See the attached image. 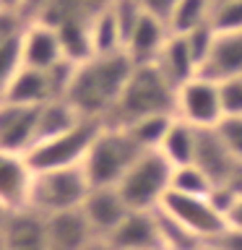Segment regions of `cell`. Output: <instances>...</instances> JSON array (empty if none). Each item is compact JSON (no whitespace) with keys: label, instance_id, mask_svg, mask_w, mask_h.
I'll return each mask as SVG.
<instances>
[{"label":"cell","instance_id":"obj_1","mask_svg":"<svg viewBox=\"0 0 242 250\" xmlns=\"http://www.w3.org/2000/svg\"><path fill=\"white\" fill-rule=\"evenodd\" d=\"M133 73V60L125 52L97 55V58L76 65V76L68 91V102L78 109L81 117L109 123L120 94Z\"/></svg>","mask_w":242,"mask_h":250},{"label":"cell","instance_id":"obj_2","mask_svg":"<svg viewBox=\"0 0 242 250\" xmlns=\"http://www.w3.org/2000/svg\"><path fill=\"white\" fill-rule=\"evenodd\" d=\"M175 104L177 89L156 68V62L133 65V73L120 94L112 120L107 125H128L148 115H175Z\"/></svg>","mask_w":242,"mask_h":250},{"label":"cell","instance_id":"obj_3","mask_svg":"<svg viewBox=\"0 0 242 250\" xmlns=\"http://www.w3.org/2000/svg\"><path fill=\"white\" fill-rule=\"evenodd\" d=\"M143 154L128 128L122 125H101L94 144L83 159V172L91 188H117L122 175L133 167V162Z\"/></svg>","mask_w":242,"mask_h":250},{"label":"cell","instance_id":"obj_4","mask_svg":"<svg viewBox=\"0 0 242 250\" xmlns=\"http://www.w3.org/2000/svg\"><path fill=\"white\" fill-rule=\"evenodd\" d=\"M169 180L172 164L161 151H143L117 183V190L130 211H154L169 193Z\"/></svg>","mask_w":242,"mask_h":250},{"label":"cell","instance_id":"obj_5","mask_svg":"<svg viewBox=\"0 0 242 250\" xmlns=\"http://www.w3.org/2000/svg\"><path fill=\"white\" fill-rule=\"evenodd\" d=\"M99 120H89L83 117L81 123H76L70 130L58 133L52 138L37 141L29 148L26 159L34 172H47V169H65V167H81L86 154L97 138V133L101 130Z\"/></svg>","mask_w":242,"mask_h":250},{"label":"cell","instance_id":"obj_6","mask_svg":"<svg viewBox=\"0 0 242 250\" xmlns=\"http://www.w3.org/2000/svg\"><path fill=\"white\" fill-rule=\"evenodd\" d=\"M89 190H91V183L86 177L83 167L34 172L29 208H34L44 216L58 214V211L81 208V203H83Z\"/></svg>","mask_w":242,"mask_h":250},{"label":"cell","instance_id":"obj_7","mask_svg":"<svg viewBox=\"0 0 242 250\" xmlns=\"http://www.w3.org/2000/svg\"><path fill=\"white\" fill-rule=\"evenodd\" d=\"M175 117L195 125V128H216L224 120L219 81L198 73L187 83H182L177 89Z\"/></svg>","mask_w":242,"mask_h":250},{"label":"cell","instance_id":"obj_8","mask_svg":"<svg viewBox=\"0 0 242 250\" xmlns=\"http://www.w3.org/2000/svg\"><path fill=\"white\" fill-rule=\"evenodd\" d=\"M159 208L203 242L214 240L216 234L226 227V219L211 206L206 195H185V193L169 190L167 195H164Z\"/></svg>","mask_w":242,"mask_h":250},{"label":"cell","instance_id":"obj_9","mask_svg":"<svg viewBox=\"0 0 242 250\" xmlns=\"http://www.w3.org/2000/svg\"><path fill=\"white\" fill-rule=\"evenodd\" d=\"M39 107L0 102V148L16 154H29L37 144Z\"/></svg>","mask_w":242,"mask_h":250},{"label":"cell","instance_id":"obj_10","mask_svg":"<svg viewBox=\"0 0 242 250\" xmlns=\"http://www.w3.org/2000/svg\"><path fill=\"white\" fill-rule=\"evenodd\" d=\"M112 250H164L159 216L154 211H128L120 227L109 234Z\"/></svg>","mask_w":242,"mask_h":250},{"label":"cell","instance_id":"obj_11","mask_svg":"<svg viewBox=\"0 0 242 250\" xmlns=\"http://www.w3.org/2000/svg\"><path fill=\"white\" fill-rule=\"evenodd\" d=\"M31 183H34V169L26 154L0 148V203L11 211L29 208Z\"/></svg>","mask_w":242,"mask_h":250},{"label":"cell","instance_id":"obj_12","mask_svg":"<svg viewBox=\"0 0 242 250\" xmlns=\"http://www.w3.org/2000/svg\"><path fill=\"white\" fill-rule=\"evenodd\" d=\"M81 211L86 216V222L91 224V229L97 237L107 240L112 234L120 222L128 216V203L122 201V195L117 188H91L86 193V198L81 203Z\"/></svg>","mask_w":242,"mask_h":250},{"label":"cell","instance_id":"obj_13","mask_svg":"<svg viewBox=\"0 0 242 250\" xmlns=\"http://www.w3.org/2000/svg\"><path fill=\"white\" fill-rule=\"evenodd\" d=\"M21 60L23 65L47 70L55 62L62 60V44L58 26L44 21H26V29L21 34Z\"/></svg>","mask_w":242,"mask_h":250},{"label":"cell","instance_id":"obj_14","mask_svg":"<svg viewBox=\"0 0 242 250\" xmlns=\"http://www.w3.org/2000/svg\"><path fill=\"white\" fill-rule=\"evenodd\" d=\"M169 37H172V31L167 26V21L159 19V16L143 13L128 34V39H125V55L133 60V65L156 62V58H159V52L164 50Z\"/></svg>","mask_w":242,"mask_h":250},{"label":"cell","instance_id":"obj_15","mask_svg":"<svg viewBox=\"0 0 242 250\" xmlns=\"http://www.w3.org/2000/svg\"><path fill=\"white\" fill-rule=\"evenodd\" d=\"M5 250H50L47 245V219L34 208L11 211L0 232Z\"/></svg>","mask_w":242,"mask_h":250},{"label":"cell","instance_id":"obj_16","mask_svg":"<svg viewBox=\"0 0 242 250\" xmlns=\"http://www.w3.org/2000/svg\"><path fill=\"white\" fill-rule=\"evenodd\" d=\"M193 164H198L214 185H224L232 169L237 167V159L232 156L229 146L224 144L219 128H198V146H195Z\"/></svg>","mask_w":242,"mask_h":250},{"label":"cell","instance_id":"obj_17","mask_svg":"<svg viewBox=\"0 0 242 250\" xmlns=\"http://www.w3.org/2000/svg\"><path fill=\"white\" fill-rule=\"evenodd\" d=\"M47 219V245L50 250H83L91 240H97L91 224L86 222L81 208L58 211Z\"/></svg>","mask_w":242,"mask_h":250},{"label":"cell","instance_id":"obj_18","mask_svg":"<svg viewBox=\"0 0 242 250\" xmlns=\"http://www.w3.org/2000/svg\"><path fill=\"white\" fill-rule=\"evenodd\" d=\"M201 76L214 78V81L242 76V31H224V34L216 31L214 47L203 62Z\"/></svg>","mask_w":242,"mask_h":250},{"label":"cell","instance_id":"obj_19","mask_svg":"<svg viewBox=\"0 0 242 250\" xmlns=\"http://www.w3.org/2000/svg\"><path fill=\"white\" fill-rule=\"evenodd\" d=\"M156 68L167 76V81L175 86V89H180L182 83H187L190 78H195L201 73L198 62L193 58L190 44H187V39L182 34H172L167 39L164 50L159 52V58H156Z\"/></svg>","mask_w":242,"mask_h":250},{"label":"cell","instance_id":"obj_20","mask_svg":"<svg viewBox=\"0 0 242 250\" xmlns=\"http://www.w3.org/2000/svg\"><path fill=\"white\" fill-rule=\"evenodd\" d=\"M50 99H52V91H50V81H47V70L21 65V70L16 73V78L5 89L0 102L39 107V104H44V102H50Z\"/></svg>","mask_w":242,"mask_h":250},{"label":"cell","instance_id":"obj_21","mask_svg":"<svg viewBox=\"0 0 242 250\" xmlns=\"http://www.w3.org/2000/svg\"><path fill=\"white\" fill-rule=\"evenodd\" d=\"M195 146H198V128L175 117V123L169 125L167 136L161 141L159 151L172 167H185V164L195 162Z\"/></svg>","mask_w":242,"mask_h":250},{"label":"cell","instance_id":"obj_22","mask_svg":"<svg viewBox=\"0 0 242 250\" xmlns=\"http://www.w3.org/2000/svg\"><path fill=\"white\" fill-rule=\"evenodd\" d=\"M83 117L78 115V109L70 104L68 99H50L44 104H39V117H37V141L52 138L58 133L70 130L76 123H81Z\"/></svg>","mask_w":242,"mask_h":250},{"label":"cell","instance_id":"obj_23","mask_svg":"<svg viewBox=\"0 0 242 250\" xmlns=\"http://www.w3.org/2000/svg\"><path fill=\"white\" fill-rule=\"evenodd\" d=\"M89 26H91L94 58H97V55H117V52H125L122 29H120V23H117V19H115V13H112V8H109V3L89 21Z\"/></svg>","mask_w":242,"mask_h":250},{"label":"cell","instance_id":"obj_24","mask_svg":"<svg viewBox=\"0 0 242 250\" xmlns=\"http://www.w3.org/2000/svg\"><path fill=\"white\" fill-rule=\"evenodd\" d=\"M60 44H62V58L81 65V62L94 58V44H91V26L89 21H65L58 26Z\"/></svg>","mask_w":242,"mask_h":250},{"label":"cell","instance_id":"obj_25","mask_svg":"<svg viewBox=\"0 0 242 250\" xmlns=\"http://www.w3.org/2000/svg\"><path fill=\"white\" fill-rule=\"evenodd\" d=\"M214 0H177L167 16V26L172 34H190L193 29L211 21Z\"/></svg>","mask_w":242,"mask_h":250},{"label":"cell","instance_id":"obj_26","mask_svg":"<svg viewBox=\"0 0 242 250\" xmlns=\"http://www.w3.org/2000/svg\"><path fill=\"white\" fill-rule=\"evenodd\" d=\"M175 123V115H148L141 117L136 123H128L122 128H128L133 141L143 148V151H159L164 136H167L169 125Z\"/></svg>","mask_w":242,"mask_h":250},{"label":"cell","instance_id":"obj_27","mask_svg":"<svg viewBox=\"0 0 242 250\" xmlns=\"http://www.w3.org/2000/svg\"><path fill=\"white\" fill-rule=\"evenodd\" d=\"M214 188V183L206 177L198 164H185V167H172V180H169V190L185 193V195H208V190Z\"/></svg>","mask_w":242,"mask_h":250},{"label":"cell","instance_id":"obj_28","mask_svg":"<svg viewBox=\"0 0 242 250\" xmlns=\"http://www.w3.org/2000/svg\"><path fill=\"white\" fill-rule=\"evenodd\" d=\"M159 216V229H161V242L164 250H201L203 240H198L195 234H190L185 227H180L172 216H167L161 208H156Z\"/></svg>","mask_w":242,"mask_h":250},{"label":"cell","instance_id":"obj_29","mask_svg":"<svg viewBox=\"0 0 242 250\" xmlns=\"http://www.w3.org/2000/svg\"><path fill=\"white\" fill-rule=\"evenodd\" d=\"M211 26L219 34H224V31H242V0H219V3H214Z\"/></svg>","mask_w":242,"mask_h":250},{"label":"cell","instance_id":"obj_30","mask_svg":"<svg viewBox=\"0 0 242 250\" xmlns=\"http://www.w3.org/2000/svg\"><path fill=\"white\" fill-rule=\"evenodd\" d=\"M21 65H23V60H21V37L0 44V99H3L5 89L16 78V73L21 70Z\"/></svg>","mask_w":242,"mask_h":250},{"label":"cell","instance_id":"obj_31","mask_svg":"<svg viewBox=\"0 0 242 250\" xmlns=\"http://www.w3.org/2000/svg\"><path fill=\"white\" fill-rule=\"evenodd\" d=\"M182 37L187 39V44H190L193 58H195V62H198V68H203V62H206L208 52H211V47H214L216 29L211 26V21H208V23H203V26L193 29L190 34H182Z\"/></svg>","mask_w":242,"mask_h":250},{"label":"cell","instance_id":"obj_32","mask_svg":"<svg viewBox=\"0 0 242 250\" xmlns=\"http://www.w3.org/2000/svg\"><path fill=\"white\" fill-rule=\"evenodd\" d=\"M219 91H222L224 117H242V76L219 81Z\"/></svg>","mask_w":242,"mask_h":250},{"label":"cell","instance_id":"obj_33","mask_svg":"<svg viewBox=\"0 0 242 250\" xmlns=\"http://www.w3.org/2000/svg\"><path fill=\"white\" fill-rule=\"evenodd\" d=\"M216 128L222 133L224 144L229 146L232 156L237 162H242V117H224Z\"/></svg>","mask_w":242,"mask_h":250},{"label":"cell","instance_id":"obj_34","mask_svg":"<svg viewBox=\"0 0 242 250\" xmlns=\"http://www.w3.org/2000/svg\"><path fill=\"white\" fill-rule=\"evenodd\" d=\"M26 29V19L19 11H11V8H0V44L11 42V39H19Z\"/></svg>","mask_w":242,"mask_h":250},{"label":"cell","instance_id":"obj_35","mask_svg":"<svg viewBox=\"0 0 242 250\" xmlns=\"http://www.w3.org/2000/svg\"><path fill=\"white\" fill-rule=\"evenodd\" d=\"M211 245L222 248V250H242V229L240 227H229L226 224L214 240H208Z\"/></svg>","mask_w":242,"mask_h":250},{"label":"cell","instance_id":"obj_36","mask_svg":"<svg viewBox=\"0 0 242 250\" xmlns=\"http://www.w3.org/2000/svg\"><path fill=\"white\" fill-rule=\"evenodd\" d=\"M138 3L143 5V11H146V13L159 16V19L167 21V16L172 13V8H175L177 0H138Z\"/></svg>","mask_w":242,"mask_h":250},{"label":"cell","instance_id":"obj_37","mask_svg":"<svg viewBox=\"0 0 242 250\" xmlns=\"http://www.w3.org/2000/svg\"><path fill=\"white\" fill-rule=\"evenodd\" d=\"M224 185H229L237 195H242V162H237V167L232 169V175H229V180H226Z\"/></svg>","mask_w":242,"mask_h":250},{"label":"cell","instance_id":"obj_38","mask_svg":"<svg viewBox=\"0 0 242 250\" xmlns=\"http://www.w3.org/2000/svg\"><path fill=\"white\" fill-rule=\"evenodd\" d=\"M226 224H229V227H240V229H242V195L237 198V203L232 206L229 214H226Z\"/></svg>","mask_w":242,"mask_h":250},{"label":"cell","instance_id":"obj_39","mask_svg":"<svg viewBox=\"0 0 242 250\" xmlns=\"http://www.w3.org/2000/svg\"><path fill=\"white\" fill-rule=\"evenodd\" d=\"M29 0H0V8H11V11H19L23 16V8H26Z\"/></svg>","mask_w":242,"mask_h":250},{"label":"cell","instance_id":"obj_40","mask_svg":"<svg viewBox=\"0 0 242 250\" xmlns=\"http://www.w3.org/2000/svg\"><path fill=\"white\" fill-rule=\"evenodd\" d=\"M83 250H112V245H109L107 240H101V237H97V240H91L89 245H86Z\"/></svg>","mask_w":242,"mask_h":250},{"label":"cell","instance_id":"obj_41","mask_svg":"<svg viewBox=\"0 0 242 250\" xmlns=\"http://www.w3.org/2000/svg\"><path fill=\"white\" fill-rule=\"evenodd\" d=\"M8 216H11V208L0 203V232H3V227H5V222H8Z\"/></svg>","mask_w":242,"mask_h":250},{"label":"cell","instance_id":"obj_42","mask_svg":"<svg viewBox=\"0 0 242 250\" xmlns=\"http://www.w3.org/2000/svg\"><path fill=\"white\" fill-rule=\"evenodd\" d=\"M201 250H222V248H216V245H211V242H203Z\"/></svg>","mask_w":242,"mask_h":250},{"label":"cell","instance_id":"obj_43","mask_svg":"<svg viewBox=\"0 0 242 250\" xmlns=\"http://www.w3.org/2000/svg\"><path fill=\"white\" fill-rule=\"evenodd\" d=\"M0 250H5V245H3V237H0Z\"/></svg>","mask_w":242,"mask_h":250},{"label":"cell","instance_id":"obj_44","mask_svg":"<svg viewBox=\"0 0 242 250\" xmlns=\"http://www.w3.org/2000/svg\"><path fill=\"white\" fill-rule=\"evenodd\" d=\"M214 3H219V0H214Z\"/></svg>","mask_w":242,"mask_h":250}]
</instances>
